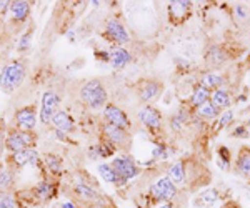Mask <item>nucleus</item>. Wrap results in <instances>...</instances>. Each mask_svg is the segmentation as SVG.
Returning a JSON list of instances; mask_svg holds the SVG:
<instances>
[{
    "instance_id": "obj_9",
    "label": "nucleus",
    "mask_w": 250,
    "mask_h": 208,
    "mask_svg": "<svg viewBox=\"0 0 250 208\" xmlns=\"http://www.w3.org/2000/svg\"><path fill=\"white\" fill-rule=\"evenodd\" d=\"M104 117H105L107 123L120 127V129H124V130H128V127H130V120L125 115V112L120 110L119 107H115V105H105V109H104Z\"/></svg>"
},
{
    "instance_id": "obj_18",
    "label": "nucleus",
    "mask_w": 250,
    "mask_h": 208,
    "mask_svg": "<svg viewBox=\"0 0 250 208\" xmlns=\"http://www.w3.org/2000/svg\"><path fill=\"white\" fill-rule=\"evenodd\" d=\"M30 12V3L29 2H23V0H17V2H12L10 3V14L14 17L15 22H23L27 19Z\"/></svg>"
},
{
    "instance_id": "obj_22",
    "label": "nucleus",
    "mask_w": 250,
    "mask_h": 208,
    "mask_svg": "<svg viewBox=\"0 0 250 208\" xmlns=\"http://www.w3.org/2000/svg\"><path fill=\"white\" fill-rule=\"evenodd\" d=\"M222 83H224V78L220 77L219 74H213V72H207V74L202 75V82H200V85H204L205 89L208 90H217L222 87Z\"/></svg>"
},
{
    "instance_id": "obj_34",
    "label": "nucleus",
    "mask_w": 250,
    "mask_h": 208,
    "mask_svg": "<svg viewBox=\"0 0 250 208\" xmlns=\"http://www.w3.org/2000/svg\"><path fill=\"white\" fill-rule=\"evenodd\" d=\"M152 208H173V207H172L170 202H165V203H160V205H155V207H152Z\"/></svg>"
},
{
    "instance_id": "obj_24",
    "label": "nucleus",
    "mask_w": 250,
    "mask_h": 208,
    "mask_svg": "<svg viewBox=\"0 0 250 208\" xmlns=\"http://www.w3.org/2000/svg\"><path fill=\"white\" fill-rule=\"evenodd\" d=\"M97 171H99L100 177H102L108 183H117V182H119V177H117L114 167L108 165V163H100V165L97 167Z\"/></svg>"
},
{
    "instance_id": "obj_35",
    "label": "nucleus",
    "mask_w": 250,
    "mask_h": 208,
    "mask_svg": "<svg viewBox=\"0 0 250 208\" xmlns=\"http://www.w3.org/2000/svg\"><path fill=\"white\" fill-rule=\"evenodd\" d=\"M110 208H115V207H110Z\"/></svg>"
},
{
    "instance_id": "obj_8",
    "label": "nucleus",
    "mask_w": 250,
    "mask_h": 208,
    "mask_svg": "<svg viewBox=\"0 0 250 208\" xmlns=\"http://www.w3.org/2000/svg\"><path fill=\"white\" fill-rule=\"evenodd\" d=\"M137 117H139L140 123H144L150 130H159L162 127V115L154 107H148V105L142 107L139 110V113H137Z\"/></svg>"
},
{
    "instance_id": "obj_21",
    "label": "nucleus",
    "mask_w": 250,
    "mask_h": 208,
    "mask_svg": "<svg viewBox=\"0 0 250 208\" xmlns=\"http://www.w3.org/2000/svg\"><path fill=\"white\" fill-rule=\"evenodd\" d=\"M195 113H197V117H199V118H204V120H213V118L219 117L220 110L217 109L215 105H213L212 100H208V102H205L204 105L197 107V109H195Z\"/></svg>"
},
{
    "instance_id": "obj_32",
    "label": "nucleus",
    "mask_w": 250,
    "mask_h": 208,
    "mask_svg": "<svg viewBox=\"0 0 250 208\" xmlns=\"http://www.w3.org/2000/svg\"><path fill=\"white\" fill-rule=\"evenodd\" d=\"M30 38H32V35L30 34H25L22 37V40H20V43H19V50H27L30 47Z\"/></svg>"
},
{
    "instance_id": "obj_12",
    "label": "nucleus",
    "mask_w": 250,
    "mask_h": 208,
    "mask_svg": "<svg viewBox=\"0 0 250 208\" xmlns=\"http://www.w3.org/2000/svg\"><path fill=\"white\" fill-rule=\"evenodd\" d=\"M104 135H105L107 142L112 143V145H117V147H127L128 145L127 130L120 129V127L105 123V125H104Z\"/></svg>"
},
{
    "instance_id": "obj_11",
    "label": "nucleus",
    "mask_w": 250,
    "mask_h": 208,
    "mask_svg": "<svg viewBox=\"0 0 250 208\" xmlns=\"http://www.w3.org/2000/svg\"><path fill=\"white\" fill-rule=\"evenodd\" d=\"M164 90V85L160 80H144L142 85L139 87V97L142 102H152L154 98L160 97V94H162Z\"/></svg>"
},
{
    "instance_id": "obj_3",
    "label": "nucleus",
    "mask_w": 250,
    "mask_h": 208,
    "mask_svg": "<svg viewBox=\"0 0 250 208\" xmlns=\"http://www.w3.org/2000/svg\"><path fill=\"white\" fill-rule=\"evenodd\" d=\"M112 167H114L119 180H130L137 177V173H139L135 162L128 155H119V157H115L114 162H112Z\"/></svg>"
},
{
    "instance_id": "obj_23",
    "label": "nucleus",
    "mask_w": 250,
    "mask_h": 208,
    "mask_svg": "<svg viewBox=\"0 0 250 208\" xmlns=\"http://www.w3.org/2000/svg\"><path fill=\"white\" fill-rule=\"evenodd\" d=\"M212 97V94H210V90L208 89H205L204 85H199L195 90H193V94H192V98H190V102H192V105L195 107H200V105H204L205 102H208V98Z\"/></svg>"
},
{
    "instance_id": "obj_20",
    "label": "nucleus",
    "mask_w": 250,
    "mask_h": 208,
    "mask_svg": "<svg viewBox=\"0 0 250 208\" xmlns=\"http://www.w3.org/2000/svg\"><path fill=\"white\" fill-rule=\"evenodd\" d=\"M237 171L242 177H250V149H242L235 162Z\"/></svg>"
},
{
    "instance_id": "obj_29",
    "label": "nucleus",
    "mask_w": 250,
    "mask_h": 208,
    "mask_svg": "<svg viewBox=\"0 0 250 208\" xmlns=\"http://www.w3.org/2000/svg\"><path fill=\"white\" fill-rule=\"evenodd\" d=\"M45 163H47L48 169H50L52 171H55V173H59L60 167H62V160H60L57 155H52V153L45 157Z\"/></svg>"
},
{
    "instance_id": "obj_33",
    "label": "nucleus",
    "mask_w": 250,
    "mask_h": 208,
    "mask_svg": "<svg viewBox=\"0 0 250 208\" xmlns=\"http://www.w3.org/2000/svg\"><path fill=\"white\" fill-rule=\"evenodd\" d=\"M247 14H249V12H247V7H245V5H237L235 7V15H237V19H239V20L247 19Z\"/></svg>"
},
{
    "instance_id": "obj_7",
    "label": "nucleus",
    "mask_w": 250,
    "mask_h": 208,
    "mask_svg": "<svg viewBox=\"0 0 250 208\" xmlns=\"http://www.w3.org/2000/svg\"><path fill=\"white\" fill-rule=\"evenodd\" d=\"M59 97L55 95V92L48 90L42 95V109H40V122L42 123H50L52 118L55 115V109H57Z\"/></svg>"
},
{
    "instance_id": "obj_14",
    "label": "nucleus",
    "mask_w": 250,
    "mask_h": 208,
    "mask_svg": "<svg viewBox=\"0 0 250 208\" xmlns=\"http://www.w3.org/2000/svg\"><path fill=\"white\" fill-rule=\"evenodd\" d=\"M130 60H132L130 54L124 47H114V49H110V52H108V62L112 63L114 69H124Z\"/></svg>"
},
{
    "instance_id": "obj_10",
    "label": "nucleus",
    "mask_w": 250,
    "mask_h": 208,
    "mask_svg": "<svg viewBox=\"0 0 250 208\" xmlns=\"http://www.w3.org/2000/svg\"><path fill=\"white\" fill-rule=\"evenodd\" d=\"M35 122H37V117H35V109L32 105L19 109L15 113V123H17L19 130L32 132L35 129Z\"/></svg>"
},
{
    "instance_id": "obj_31",
    "label": "nucleus",
    "mask_w": 250,
    "mask_h": 208,
    "mask_svg": "<svg viewBox=\"0 0 250 208\" xmlns=\"http://www.w3.org/2000/svg\"><path fill=\"white\" fill-rule=\"evenodd\" d=\"M232 118H233V112L232 110H225L224 113H222V117H220L219 127H220V129H222V127H227L229 123L232 122Z\"/></svg>"
},
{
    "instance_id": "obj_36",
    "label": "nucleus",
    "mask_w": 250,
    "mask_h": 208,
    "mask_svg": "<svg viewBox=\"0 0 250 208\" xmlns=\"http://www.w3.org/2000/svg\"><path fill=\"white\" fill-rule=\"evenodd\" d=\"M249 125H250V122H249Z\"/></svg>"
},
{
    "instance_id": "obj_28",
    "label": "nucleus",
    "mask_w": 250,
    "mask_h": 208,
    "mask_svg": "<svg viewBox=\"0 0 250 208\" xmlns=\"http://www.w3.org/2000/svg\"><path fill=\"white\" fill-rule=\"evenodd\" d=\"M14 183V177L9 170H0V190H7Z\"/></svg>"
},
{
    "instance_id": "obj_6",
    "label": "nucleus",
    "mask_w": 250,
    "mask_h": 208,
    "mask_svg": "<svg viewBox=\"0 0 250 208\" xmlns=\"http://www.w3.org/2000/svg\"><path fill=\"white\" fill-rule=\"evenodd\" d=\"M105 34L115 43H127L130 42V34L124 27V23L117 19H108L105 23Z\"/></svg>"
},
{
    "instance_id": "obj_27",
    "label": "nucleus",
    "mask_w": 250,
    "mask_h": 208,
    "mask_svg": "<svg viewBox=\"0 0 250 208\" xmlns=\"http://www.w3.org/2000/svg\"><path fill=\"white\" fill-rule=\"evenodd\" d=\"M0 208H17L14 197L7 190H0Z\"/></svg>"
},
{
    "instance_id": "obj_13",
    "label": "nucleus",
    "mask_w": 250,
    "mask_h": 208,
    "mask_svg": "<svg viewBox=\"0 0 250 208\" xmlns=\"http://www.w3.org/2000/svg\"><path fill=\"white\" fill-rule=\"evenodd\" d=\"M52 123L55 125V130L62 132V133H65V135L68 133V132H72L75 129L74 118H72L65 110H57V112H55L54 118H52Z\"/></svg>"
},
{
    "instance_id": "obj_15",
    "label": "nucleus",
    "mask_w": 250,
    "mask_h": 208,
    "mask_svg": "<svg viewBox=\"0 0 250 208\" xmlns=\"http://www.w3.org/2000/svg\"><path fill=\"white\" fill-rule=\"evenodd\" d=\"M190 2H184V0H175V2H170L168 3V14L173 20H184L185 17L188 15L190 12Z\"/></svg>"
},
{
    "instance_id": "obj_26",
    "label": "nucleus",
    "mask_w": 250,
    "mask_h": 208,
    "mask_svg": "<svg viewBox=\"0 0 250 208\" xmlns=\"http://www.w3.org/2000/svg\"><path fill=\"white\" fill-rule=\"evenodd\" d=\"M75 191L80 195L82 198H85V200H95L99 195H97V191L94 189H90V187H87V185H77L75 187Z\"/></svg>"
},
{
    "instance_id": "obj_2",
    "label": "nucleus",
    "mask_w": 250,
    "mask_h": 208,
    "mask_svg": "<svg viewBox=\"0 0 250 208\" xmlns=\"http://www.w3.org/2000/svg\"><path fill=\"white\" fill-rule=\"evenodd\" d=\"M80 100L90 109H102L107 105V90L99 78H92L80 89Z\"/></svg>"
},
{
    "instance_id": "obj_5",
    "label": "nucleus",
    "mask_w": 250,
    "mask_h": 208,
    "mask_svg": "<svg viewBox=\"0 0 250 208\" xmlns=\"http://www.w3.org/2000/svg\"><path fill=\"white\" fill-rule=\"evenodd\" d=\"M150 193L152 197L160 200V202H170L177 197V187L168 180V177L159 178L155 183H152L150 187Z\"/></svg>"
},
{
    "instance_id": "obj_17",
    "label": "nucleus",
    "mask_w": 250,
    "mask_h": 208,
    "mask_svg": "<svg viewBox=\"0 0 250 208\" xmlns=\"http://www.w3.org/2000/svg\"><path fill=\"white\" fill-rule=\"evenodd\" d=\"M39 160V151L34 149H27L22 151H17V153L12 155V162L17 167H23L27 163H35Z\"/></svg>"
},
{
    "instance_id": "obj_1",
    "label": "nucleus",
    "mask_w": 250,
    "mask_h": 208,
    "mask_svg": "<svg viewBox=\"0 0 250 208\" xmlns=\"http://www.w3.org/2000/svg\"><path fill=\"white\" fill-rule=\"evenodd\" d=\"M23 78H25V63L20 60H14L0 70V90L12 94L19 89Z\"/></svg>"
},
{
    "instance_id": "obj_30",
    "label": "nucleus",
    "mask_w": 250,
    "mask_h": 208,
    "mask_svg": "<svg viewBox=\"0 0 250 208\" xmlns=\"http://www.w3.org/2000/svg\"><path fill=\"white\" fill-rule=\"evenodd\" d=\"M37 191H39V195L42 198H48V197H52V187L48 185V183L45 182H42L40 185L37 187Z\"/></svg>"
},
{
    "instance_id": "obj_19",
    "label": "nucleus",
    "mask_w": 250,
    "mask_h": 208,
    "mask_svg": "<svg viewBox=\"0 0 250 208\" xmlns=\"http://www.w3.org/2000/svg\"><path fill=\"white\" fill-rule=\"evenodd\" d=\"M168 180H170V182L175 187L184 185L185 180H187V177H185V165H184V162H175L170 167V169H168Z\"/></svg>"
},
{
    "instance_id": "obj_4",
    "label": "nucleus",
    "mask_w": 250,
    "mask_h": 208,
    "mask_svg": "<svg viewBox=\"0 0 250 208\" xmlns=\"http://www.w3.org/2000/svg\"><path fill=\"white\" fill-rule=\"evenodd\" d=\"M34 137L29 133V132H23V130H10L9 135H7V140H5V147L9 150H12L14 153L17 151H22V150H27L32 147V140Z\"/></svg>"
},
{
    "instance_id": "obj_16",
    "label": "nucleus",
    "mask_w": 250,
    "mask_h": 208,
    "mask_svg": "<svg viewBox=\"0 0 250 208\" xmlns=\"http://www.w3.org/2000/svg\"><path fill=\"white\" fill-rule=\"evenodd\" d=\"M212 103L217 107L219 110H229V107L232 105V97L230 94H229L227 89H224V87H220V89L213 90L212 92Z\"/></svg>"
},
{
    "instance_id": "obj_25",
    "label": "nucleus",
    "mask_w": 250,
    "mask_h": 208,
    "mask_svg": "<svg viewBox=\"0 0 250 208\" xmlns=\"http://www.w3.org/2000/svg\"><path fill=\"white\" fill-rule=\"evenodd\" d=\"M225 62V54L220 47H212L207 54V63L212 67H217V65H222Z\"/></svg>"
}]
</instances>
